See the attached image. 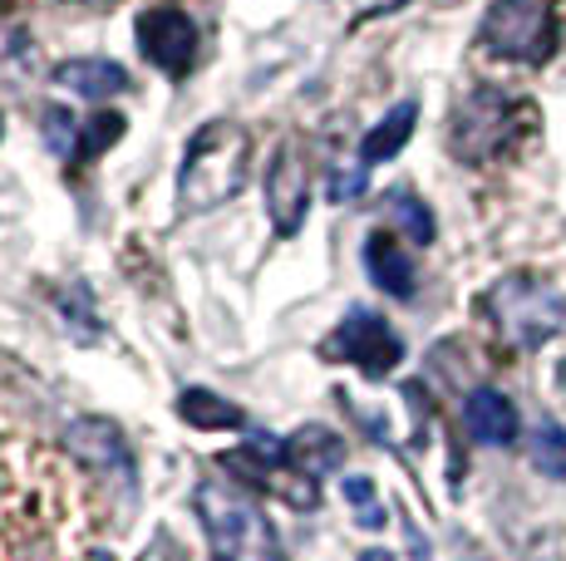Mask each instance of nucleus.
<instances>
[{
  "label": "nucleus",
  "mask_w": 566,
  "mask_h": 561,
  "mask_svg": "<svg viewBox=\"0 0 566 561\" xmlns=\"http://www.w3.org/2000/svg\"><path fill=\"white\" fill-rule=\"evenodd\" d=\"M227 561H232V557H227Z\"/></svg>",
  "instance_id": "obj_23"
},
{
  "label": "nucleus",
  "mask_w": 566,
  "mask_h": 561,
  "mask_svg": "<svg viewBox=\"0 0 566 561\" xmlns=\"http://www.w3.org/2000/svg\"><path fill=\"white\" fill-rule=\"evenodd\" d=\"M45 144L54 148V154H70L80 138H74V118L64 114V109H50L45 114Z\"/></svg>",
  "instance_id": "obj_18"
},
{
  "label": "nucleus",
  "mask_w": 566,
  "mask_h": 561,
  "mask_svg": "<svg viewBox=\"0 0 566 561\" xmlns=\"http://www.w3.org/2000/svg\"><path fill=\"white\" fill-rule=\"evenodd\" d=\"M345 498H350L355 522H360L365 532H379V527H385V507H375V483H369V478H350V483H345Z\"/></svg>",
  "instance_id": "obj_17"
},
{
  "label": "nucleus",
  "mask_w": 566,
  "mask_h": 561,
  "mask_svg": "<svg viewBox=\"0 0 566 561\" xmlns=\"http://www.w3.org/2000/svg\"><path fill=\"white\" fill-rule=\"evenodd\" d=\"M478 40L503 60L542 64L557 50V15L547 0H493L483 25H478Z\"/></svg>",
  "instance_id": "obj_4"
},
{
  "label": "nucleus",
  "mask_w": 566,
  "mask_h": 561,
  "mask_svg": "<svg viewBox=\"0 0 566 561\" xmlns=\"http://www.w3.org/2000/svg\"><path fill=\"white\" fill-rule=\"evenodd\" d=\"M74 6H94V0H74Z\"/></svg>",
  "instance_id": "obj_21"
},
{
  "label": "nucleus",
  "mask_w": 566,
  "mask_h": 561,
  "mask_svg": "<svg viewBox=\"0 0 566 561\" xmlns=\"http://www.w3.org/2000/svg\"><path fill=\"white\" fill-rule=\"evenodd\" d=\"M54 80H60L64 89L84 94V99H104V94L128 89V70L114 60H70L54 70Z\"/></svg>",
  "instance_id": "obj_11"
},
{
  "label": "nucleus",
  "mask_w": 566,
  "mask_h": 561,
  "mask_svg": "<svg viewBox=\"0 0 566 561\" xmlns=\"http://www.w3.org/2000/svg\"><path fill=\"white\" fill-rule=\"evenodd\" d=\"M311 208V172L296 144H281L266 168V212L281 236H296Z\"/></svg>",
  "instance_id": "obj_7"
},
{
  "label": "nucleus",
  "mask_w": 566,
  "mask_h": 561,
  "mask_svg": "<svg viewBox=\"0 0 566 561\" xmlns=\"http://www.w3.org/2000/svg\"><path fill=\"white\" fill-rule=\"evenodd\" d=\"M488 316L497 320V330L513 345L537 350V345H547L552 336H562L566 296L537 276H507V280H497L493 296H488Z\"/></svg>",
  "instance_id": "obj_2"
},
{
  "label": "nucleus",
  "mask_w": 566,
  "mask_h": 561,
  "mask_svg": "<svg viewBox=\"0 0 566 561\" xmlns=\"http://www.w3.org/2000/svg\"><path fill=\"white\" fill-rule=\"evenodd\" d=\"M532 463L547 478H566V428L557 419H542L537 434H532Z\"/></svg>",
  "instance_id": "obj_14"
},
{
  "label": "nucleus",
  "mask_w": 566,
  "mask_h": 561,
  "mask_svg": "<svg viewBox=\"0 0 566 561\" xmlns=\"http://www.w3.org/2000/svg\"><path fill=\"white\" fill-rule=\"evenodd\" d=\"M468 434L488 448H507L517 438V404L503 390H473L463 404Z\"/></svg>",
  "instance_id": "obj_9"
},
{
  "label": "nucleus",
  "mask_w": 566,
  "mask_h": 561,
  "mask_svg": "<svg viewBox=\"0 0 566 561\" xmlns=\"http://www.w3.org/2000/svg\"><path fill=\"white\" fill-rule=\"evenodd\" d=\"M247 168H252V134L232 118H212L192 134L188 154L178 172V208L182 212H212L232 202L247 188Z\"/></svg>",
  "instance_id": "obj_1"
},
{
  "label": "nucleus",
  "mask_w": 566,
  "mask_h": 561,
  "mask_svg": "<svg viewBox=\"0 0 566 561\" xmlns=\"http://www.w3.org/2000/svg\"><path fill=\"white\" fill-rule=\"evenodd\" d=\"M138 50L168 80H178L192 70V55H198V25L182 10H144L138 15Z\"/></svg>",
  "instance_id": "obj_8"
},
{
  "label": "nucleus",
  "mask_w": 566,
  "mask_h": 561,
  "mask_svg": "<svg viewBox=\"0 0 566 561\" xmlns=\"http://www.w3.org/2000/svg\"><path fill=\"white\" fill-rule=\"evenodd\" d=\"M0 128H6V118H0Z\"/></svg>",
  "instance_id": "obj_22"
},
{
  "label": "nucleus",
  "mask_w": 566,
  "mask_h": 561,
  "mask_svg": "<svg viewBox=\"0 0 566 561\" xmlns=\"http://www.w3.org/2000/svg\"><path fill=\"white\" fill-rule=\"evenodd\" d=\"M360 192H365V172H360V168H350V178H345V172H340V178L331 182V198H335V202H345V198H360Z\"/></svg>",
  "instance_id": "obj_19"
},
{
  "label": "nucleus",
  "mask_w": 566,
  "mask_h": 561,
  "mask_svg": "<svg viewBox=\"0 0 566 561\" xmlns=\"http://www.w3.org/2000/svg\"><path fill=\"white\" fill-rule=\"evenodd\" d=\"M178 414L188 419L192 428H247V414L232 404V399L212 394V390H188L178 394Z\"/></svg>",
  "instance_id": "obj_13"
},
{
  "label": "nucleus",
  "mask_w": 566,
  "mask_h": 561,
  "mask_svg": "<svg viewBox=\"0 0 566 561\" xmlns=\"http://www.w3.org/2000/svg\"><path fill=\"white\" fill-rule=\"evenodd\" d=\"M325 354H331V360H350L355 370L379 380V374H389L405 360V340H399L395 326H389L385 316H375V310H350V316L340 320V330L325 340Z\"/></svg>",
  "instance_id": "obj_6"
},
{
  "label": "nucleus",
  "mask_w": 566,
  "mask_h": 561,
  "mask_svg": "<svg viewBox=\"0 0 566 561\" xmlns=\"http://www.w3.org/2000/svg\"><path fill=\"white\" fill-rule=\"evenodd\" d=\"M389 208H395V222L405 226V232H409L419 246L433 242V218H429V208H423L413 192H395V198H389Z\"/></svg>",
  "instance_id": "obj_15"
},
{
  "label": "nucleus",
  "mask_w": 566,
  "mask_h": 561,
  "mask_svg": "<svg viewBox=\"0 0 566 561\" xmlns=\"http://www.w3.org/2000/svg\"><path fill=\"white\" fill-rule=\"evenodd\" d=\"M413 124H419V104L405 99V104H395L385 118H379L375 128L365 134V144H360V158L365 163H385V158H395L399 148L409 144V134H413Z\"/></svg>",
  "instance_id": "obj_12"
},
{
  "label": "nucleus",
  "mask_w": 566,
  "mask_h": 561,
  "mask_svg": "<svg viewBox=\"0 0 566 561\" xmlns=\"http://www.w3.org/2000/svg\"><path fill=\"white\" fill-rule=\"evenodd\" d=\"M557 380H562V390H566V360L557 364Z\"/></svg>",
  "instance_id": "obj_20"
},
{
  "label": "nucleus",
  "mask_w": 566,
  "mask_h": 561,
  "mask_svg": "<svg viewBox=\"0 0 566 561\" xmlns=\"http://www.w3.org/2000/svg\"><path fill=\"white\" fill-rule=\"evenodd\" d=\"M118 134H124V114H99V118L90 124V134L74 144V158H99L104 148L118 144Z\"/></svg>",
  "instance_id": "obj_16"
},
{
  "label": "nucleus",
  "mask_w": 566,
  "mask_h": 561,
  "mask_svg": "<svg viewBox=\"0 0 566 561\" xmlns=\"http://www.w3.org/2000/svg\"><path fill=\"white\" fill-rule=\"evenodd\" d=\"M365 266H369V280H375L379 290H389V296H399V300L413 296V262L399 252V242L389 232H369Z\"/></svg>",
  "instance_id": "obj_10"
},
{
  "label": "nucleus",
  "mask_w": 566,
  "mask_h": 561,
  "mask_svg": "<svg viewBox=\"0 0 566 561\" xmlns=\"http://www.w3.org/2000/svg\"><path fill=\"white\" fill-rule=\"evenodd\" d=\"M198 517L207 522V532L217 537V547H222L232 561H247V557L276 561V532H271V522L256 512L252 502H242V498H232V493L202 483L198 488Z\"/></svg>",
  "instance_id": "obj_5"
},
{
  "label": "nucleus",
  "mask_w": 566,
  "mask_h": 561,
  "mask_svg": "<svg viewBox=\"0 0 566 561\" xmlns=\"http://www.w3.org/2000/svg\"><path fill=\"white\" fill-rule=\"evenodd\" d=\"M517 118H532L522 104H513L503 89H473L459 99V109L449 118V148L463 163H493L513 148Z\"/></svg>",
  "instance_id": "obj_3"
}]
</instances>
